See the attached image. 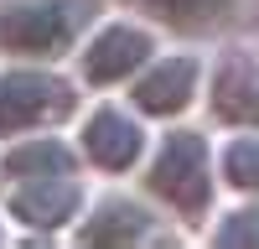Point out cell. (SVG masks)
<instances>
[{
	"instance_id": "obj_9",
	"label": "cell",
	"mask_w": 259,
	"mask_h": 249,
	"mask_svg": "<svg viewBox=\"0 0 259 249\" xmlns=\"http://www.w3.org/2000/svg\"><path fill=\"white\" fill-rule=\"evenodd\" d=\"M150 228H156L150 208L114 192V197L94 202V213L78 223V239L83 244H140V239H150Z\"/></svg>"
},
{
	"instance_id": "obj_13",
	"label": "cell",
	"mask_w": 259,
	"mask_h": 249,
	"mask_svg": "<svg viewBox=\"0 0 259 249\" xmlns=\"http://www.w3.org/2000/svg\"><path fill=\"white\" fill-rule=\"evenodd\" d=\"M212 244H259V202H244L233 213H223L218 228H212Z\"/></svg>"
},
{
	"instance_id": "obj_6",
	"label": "cell",
	"mask_w": 259,
	"mask_h": 249,
	"mask_svg": "<svg viewBox=\"0 0 259 249\" xmlns=\"http://www.w3.org/2000/svg\"><path fill=\"white\" fill-rule=\"evenodd\" d=\"M78 151L89 156L99 172H130L140 156H145V124L135 114H124L119 104H99V109L83 119L78 130Z\"/></svg>"
},
{
	"instance_id": "obj_5",
	"label": "cell",
	"mask_w": 259,
	"mask_h": 249,
	"mask_svg": "<svg viewBox=\"0 0 259 249\" xmlns=\"http://www.w3.org/2000/svg\"><path fill=\"white\" fill-rule=\"evenodd\" d=\"M197 78H202V62L192 52H166V57H150L140 78H135V109L150 119H177L197 104Z\"/></svg>"
},
{
	"instance_id": "obj_7",
	"label": "cell",
	"mask_w": 259,
	"mask_h": 249,
	"mask_svg": "<svg viewBox=\"0 0 259 249\" xmlns=\"http://www.w3.org/2000/svg\"><path fill=\"white\" fill-rule=\"evenodd\" d=\"M6 208H11L16 223L52 234V228H62V223L78 218V208H83V187H78L73 172H62V177H31V182H11Z\"/></svg>"
},
{
	"instance_id": "obj_1",
	"label": "cell",
	"mask_w": 259,
	"mask_h": 249,
	"mask_svg": "<svg viewBox=\"0 0 259 249\" xmlns=\"http://www.w3.org/2000/svg\"><path fill=\"white\" fill-rule=\"evenodd\" d=\"M94 16H99L94 0H11L0 6V52L52 62L78 47Z\"/></svg>"
},
{
	"instance_id": "obj_11",
	"label": "cell",
	"mask_w": 259,
	"mask_h": 249,
	"mask_svg": "<svg viewBox=\"0 0 259 249\" xmlns=\"http://www.w3.org/2000/svg\"><path fill=\"white\" fill-rule=\"evenodd\" d=\"M130 6L166 21V26H177V31H212L218 21L233 16L239 0H130Z\"/></svg>"
},
{
	"instance_id": "obj_12",
	"label": "cell",
	"mask_w": 259,
	"mask_h": 249,
	"mask_svg": "<svg viewBox=\"0 0 259 249\" xmlns=\"http://www.w3.org/2000/svg\"><path fill=\"white\" fill-rule=\"evenodd\" d=\"M223 182L233 192L259 197V135H233L223 145Z\"/></svg>"
},
{
	"instance_id": "obj_3",
	"label": "cell",
	"mask_w": 259,
	"mask_h": 249,
	"mask_svg": "<svg viewBox=\"0 0 259 249\" xmlns=\"http://www.w3.org/2000/svg\"><path fill=\"white\" fill-rule=\"evenodd\" d=\"M78 89L52 68H6L0 73V135H31L68 119Z\"/></svg>"
},
{
	"instance_id": "obj_2",
	"label": "cell",
	"mask_w": 259,
	"mask_h": 249,
	"mask_svg": "<svg viewBox=\"0 0 259 249\" xmlns=\"http://www.w3.org/2000/svg\"><path fill=\"white\" fill-rule=\"evenodd\" d=\"M145 192L187 223L207 218V208H212V145H207V135H197V130L161 135L156 156H150V172H145Z\"/></svg>"
},
{
	"instance_id": "obj_14",
	"label": "cell",
	"mask_w": 259,
	"mask_h": 249,
	"mask_svg": "<svg viewBox=\"0 0 259 249\" xmlns=\"http://www.w3.org/2000/svg\"><path fill=\"white\" fill-rule=\"evenodd\" d=\"M0 239H6V228H0Z\"/></svg>"
},
{
	"instance_id": "obj_8",
	"label": "cell",
	"mask_w": 259,
	"mask_h": 249,
	"mask_svg": "<svg viewBox=\"0 0 259 249\" xmlns=\"http://www.w3.org/2000/svg\"><path fill=\"white\" fill-rule=\"evenodd\" d=\"M212 114L223 124H239V130H259V62L233 47L228 57H218V68H212Z\"/></svg>"
},
{
	"instance_id": "obj_10",
	"label": "cell",
	"mask_w": 259,
	"mask_h": 249,
	"mask_svg": "<svg viewBox=\"0 0 259 249\" xmlns=\"http://www.w3.org/2000/svg\"><path fill=\"white\" fill-rule=\"evenodd\" d=\"M0 172H6V182L62 177V172H78V156H73V145H62L57 135H16V145L0 156Z\"/></svg>"
},
{
	"instance_id": "obj_4",
	"label": "cell",
	"mask_w": 259,
	"mask_h": 249,
	"mask_svg": "<svg viewBox=\"0 0 259 249\" xmlns=\"http://www.w3.org/2000/svg\"><path fill=\"white\" fill-rule=\"evenodd\" d=\"M150 57H156V31L150 26H140V21H104V26L83 42L78 68H83V83L109 89V83L135 78Z\"/></svg>"
}]
</instances>
